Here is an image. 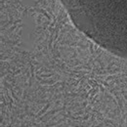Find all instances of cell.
I'll list each match as a JSON object with an SVG mask.
<instances>
[{"instance_id": "1", "label": "cell", "mask_w": 127, "mask_h": 127, "mask_svg": "<svg viewBox=\"0 0 127 127\" xmlns=\"http://www.w3.org/2000/svg\"><path fill=\"white\" fill-rule=\"evenodd\" d=\"M72 24L101 47L127 59V0H60Z\"/></svg>"}]
</instances>
